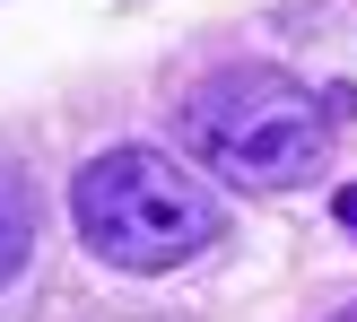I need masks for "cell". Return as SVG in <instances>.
Instances as JSON below:
<instances>
[{"label": "cell", "mask_w": 357, "mask_h": 322, "mask_svg": "<svg viewBox=\"0 0 357 322\" xmlns=\"http://www.w3.org/2000/svg\"><path fill=\"white\" fill-rule=\"evenodd\" d=\"M340 227H349V236H357V183L340 192Z\"/></svg>", "instance_id": "4"}, {"label": "cell", "mask_w": 357, "mask_h": 322, "mask_svg": "<svg viewBox=\"0 0 357 322\" xmlns=\"http://www.w3.org/2000/svg\"><path fill=\"white\" fill-rule=\"evenodd\" d=\"M26 253H35V201H26V183L0 166V288L26 270Z\"/></svg>", "instance_id": "3"}, {"label": "cell", "mask_w": 357, "mask_h": 322, "mask_svg": "<svg viewBox=\"0 0 357 322\" xmlns=\"http://www.w3.org/2000/svg\"><path fill=\"white\" fill-rule=\"evenodd\" d=\"M70 218H79V236H87L96 261L157 279V270H183L192 253H209L218 227H227V209H218V192H209L183 157L131 139V148L87 157V174L70 183Z\"/></svg>", "instance_id": "2"}, {"label": "cell", "mask_w": 357, "mask_h": 322, "mask_svg": "<svg viewBox=\"0 0 357 322\" xmlns=\"http://www.w3.org/2000/svg\"><path fill=\"white\" fill-rule=\"evenodd\" d=\"M183 139L244 192H296L331 157V105L271 61H227L183 96Z\"/></svg>", "instance_id": "1"}, {"label": "cell", "mask_w": 357, "mask_h": 322, "mask_svg": "<svg viewBox=\"0 0 357 322\" xmlns=\"http://www.w3.org/2000/svg\"><path fill=\"white\" fill-rule=\"evenodd\" d=\"M331 322H357V305H349V314H331Z\"/></svg>", "instance_id": "5"}]
</instances>
